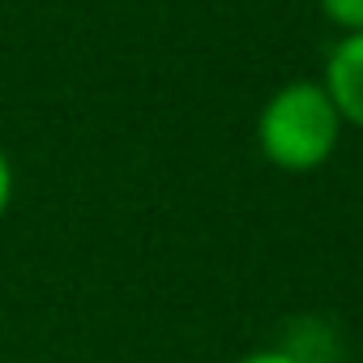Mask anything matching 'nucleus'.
I'll use <instances>...</instances> for the list:
<instances>
[{
    "label": "nucleus",
    "mask_w": 363,
    "mask_h": 363,
    "mask_svg": "<svg viewBox=\"0 0 363 363\" xmlns=\"http://www.w3.org/2000/svg\"><path fill=\"white\" fill-rule=\"evenodd\" d=\"M342 141V116L320 82H286L257 116V145L278 171H316Z\"/></svg>",
    "instance_id": "1"
},
{
    "label": "nucleus",
    "mask_w": 363,
    "mask_h": 363,
    "mask_svg": "<svg viewBox=\"0 0 363 363\" xmlns=\"http://www.w3.org/2000/svg\"><path fill=\"white\" fill-rule=\"evenodd\" d=\"M342 116V124L363 128V30H346L329 52L325 82H320Z\"/></svg>",
    "instance_id": "2"
},
{
    "label": "nucleus",
    "mask_w": 363,
    "mask_h": 363,
    "mask_svg": "<svg viewBox=\"0 0 363 363\" xmlns=\"http://www.w3.org/2000/svg\"><path fill=\"white\" fill-rule=\"evenodd\" d=\"M320 13L346 35V30H363V0H320Z\"/></svg>",
    "instance_id": "3"
},
{
    "label": "nucleus",
    "mask_w": 363,
    "mask_h": 363,
    "mask_svg": "<svg viewBox=\"0 0 363 363\" xmlns=\"http://www.w3.org/2000/svg\"><path fill=\"white\" fill-rule=\"evenodd\" d=\"M13 184H18V175H13V158L5 154V145H0V218L9 214V201H13Z\"/></svg>",
    "instance_id": "4"
},
{
    "label": "nucleus",
    "mask_w": 363,
    "mask_h": 363,
    "mask_svg": "<svg viewBox=\"0 0 363 363\" xmlns=\"http://www.w3.org/2000/svg\"><path fill=\"white\" fill-rule=\"evenodd\" d=\"M235 363H303V359H299V354H291V350L269 346V350H252V354H244V359H235Z\"/></svg>",
    "instance_id": "5"
}]
</instances>
